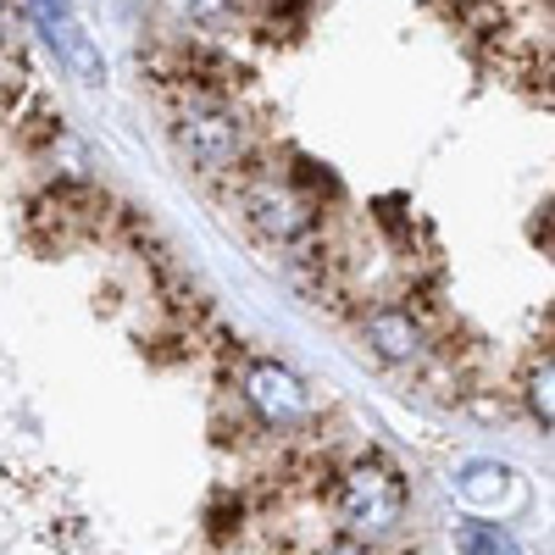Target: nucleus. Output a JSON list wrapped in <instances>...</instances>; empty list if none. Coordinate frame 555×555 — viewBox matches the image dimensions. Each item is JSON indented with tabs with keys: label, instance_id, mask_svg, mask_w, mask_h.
Returning <instances> with one entry per match:
<instances>
[{
	"label": "nucleus",
	"instance_id": "6e6552de",
	"mask_svg": "<svg viewBox=\"0 0 555 555\" xmlns=\"http://www.w3.org/2000/svg\"><path fill=\"white\" fill-rule=\"evenodd\" d=\"M550 384H555V366H550V334L528 350V361H522V378H517V389H522V405L533 411V423H544L550 428Z\"/></svg>",
	"mask_w": 555,
	"mask_h": 555
},
{
	"label": "nucleus",
	"instance_id": "f257e3e1",
	"mask_svg": "<svg viewBox=\"0 0 555 555\" xmlns=\"http://www.w3.org/2000/svg\"><path fill=\"white\" fill-rule=\"evenodd\" d=\"M172 145L201 178H228L234 183L256 162V122L240 112L234 95L172 89Z\"/></svg>",
	"mask_w": 555,
	"mask_h": 555
},
{
	"label": "nucleus",
	"instance_id": "f8f14e48",
	"mask_svg": "<svg viewBox=\"0 0 555 555\" xmlns=\"http://www.w3.org/2000/svg\"><path fill=\"white\" fill-rule=\"evenodd\" d=\"M317 555H384L378 544H356V539H334V544H322Z\"/></svg>",
	"mask_w": 555,
	"mask_h": 555
},
{
	"label": "nucleus",
	"instance_id": "39448f33",
	"mask_svg": "<svg viewBox=\"0 0 555 555\" xmlns=\"http://www.w3.org/2000/svg\"><path fill=\"white\" fill-rule=\"evenodd\" d=\"M240 405L250 411V423L261 434H300L311 423V395L306 384L278 361H245L240 366Z\"/></svg>",
	"mask_w": 555,
	"mask_h": 555
},
{
	"label": "nucleus",
	"instance_id": "0eeeda50",
	"mask_svg": "<svg viewBox=\"0 0 555 555\" xmlns=\"http://www.w3.org/2000/svg\"><path fill=\"white\" fill-rule=\"evenodd\" d=\"M39 28H44V39L56 44V56L67 62V73H73V78H83V83H101V78H106L101 51L89 44V34H83L73 17H51V23H39Z\"/></svg>",
	"mask_w": 555,
	"mask_h": 555
},
{
	"label": "nucleus",
	"instance_id": "9b49d317",
	"mask_svg": "<svg viewBox=\"0 0 555 555\" xmlns=\"http://www.w3.org/2000/svg\"><path fill=\"white\" fill-rule=\"evenodd\" d=\"M23 7H28L39 23H51V17H73V0H23Z\"/></svg>",
	"mask_w": 555,
	"mask_h": 555
},
{
	"label": "nucleus",
	"instance_id": "4468645a",
	"mask_svg": "<svg viewBox=\"0 0 555 555\" xmlns=\"http://www.w3.org/2000/svg\"><path fill=\"white\" fill-rule=\"evenodd\" d=\"M7 89H17V78H12V62H7V44H0V101H7Z\"/></svg>",
	"mask_w": 555,
	"mask_h": 555
},
{
	"label": "nucleus",
	"instance_id": "9d476101",
	"mask_svg": "<svg viewBox=\"0 0 555 555\" xmlns=\"http://www.w3.org/2000/svg\"><path fill=\"white\" fill-rule=\"evenodd\" d=\"M455 550H461V555H522V544L505 533L500 522H461Z\"/></svg>",
	"mask_w": 555,
	"mask_h": 555
},
{
	"label": "nucleus",
	"instance_id": "7ed1b4c3",
	"mask_svg": "<svg viewBox=\"0 0 555 555\" xmlns=\"http://www.w3.org/2000/svg\"><path fill=\"white\" fill-rule=\"evenodd\" d=\"M234 206H240L250 234L272 250H284V256L322 228V206L295 190V183L284 178V167H261V156L234 178Z\"/></svg>",
	"mask_w": 555,
	"mask_h": 555
},
{
	"label": "nucleus",
	"instance_id": "423d86ee",
	"mask_svg": "<svg viewBox=\"0 0 555 555\" xmlns=\"http://www.w3.org/2000/svg\"><path fill=\"white\" fill-rule=\"evenodd\" d=\"M361 334H366V345H373V356L389 361V366H416V361L434 356V328H428V317L416 311V306H405V300H378V306H366Z\"/></svg>",
	"mask_w": 555,
	"mask_h": 555
},
{
	"label": "nucleus",
	"instance_id": "f03ea898",
	"mask_svg": "<svg viewBox=\"0 0 555 555\" xmlns=\"http://www.w3.org/2000/svg\"><path fill=\"white\" fill-rule=\"evenodd\" d=\"M322 505L334 512V522H339L345 539L384 544L405 522V478H400L395 461L366 450V455L345 461V467L334 473V489H328V500H322Z\"/></svg>",
	"mask_w": 555,
	"mask_h": 555
},
{
	"label": "nucleus",
	"instance_id": "ddd939ff",
	"mask_svg": "<svg viewBox=\"0 0 555 555\" xmlns=\"http://www.w3.org/2000/svg\"><path fill=\"white\" fill-rule=\"evenodd\" d=\"M533 245L550 250V206H539V217H533Z\"/></svg>",
	"mask_w": 555,
	"mask_h": 555
},
{
	"label": "nucleus",
	"instance_id": "20e7f679",
	"mask_svg": "<svg viewBox=\"0 0 555 555\" xmlns=\"http://www.w3.org/2000/svg\"><path fill=\"white\" fill-rule=\"evenodd\" d=\"M106 211H112V201H106L101 190L62 178V183H51V190L28 206V240H34L39 250H51V256H56V250H73V245H83V240L101 234Z\"/></svg>",
	"mask_w": 555,
	"mask_h": 555
},
{
	"label": "nucleus",
	"instance_id": "1a4fd4ad",
	"mask_svg": "<svg viewBox=\"0 0 555 555\" xmlns=\"http://www.w3.org/2000/svg\"><path fill=\"white\" fill-rule=\"evenodd\" d=\"M245 522H250V500L234 494V489H217V494H211V512H206L211 544H234V539L245 533Z\"/></svg>",
	"mask_w": 555,
	"mask_h": 555
}]
</instances>
